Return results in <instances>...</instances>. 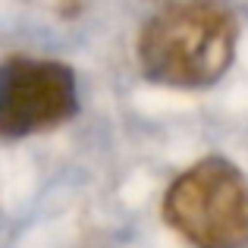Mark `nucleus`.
Wrapping results in <instances>:
<instances>
[{"label": "nucleus", "instance_id": "1", "mask_svg": "<svg viewBox=\"0 0 248 248\" xmlns=\"http://www.w3.org/2000/svg\"><path fill=\"white\" fill-rule=\"evenodd\" d=\"M236 19L214 0H176L141 29L139 60L151 82L204 88L230 69L236 54Z\"/></svg>", "mask_w": 248, "mask_h": 248}, {"label": "nucleus", "instance_id": "2", "mask_svg": "<svg viewBox=\"0 0 248 248\" xmlns=\"http://www.w3.org/2000/svg\"><path fill=\"white\" fill-rule=\"evenodd\" d=\"M164 217L195 248L248 245V179L223 157H204L170 186Z\"/></svg>", "mask_w": 248, "mask_h": 248}, {"label": "nucleus", "instance_id": "3", "mask_svg": "<svg viewBox=\"0 0 248 248\" xmlns=\"http://www.w3.org/2000/svg\"><path fill=\"white\" fill-rule=\"evenodd\" d=\"M79 113V82L60 60L10 57L0 63V135L25 139Z\"/></svg>", "mask_w": 248, "mask_h": 248}]
</instances>
